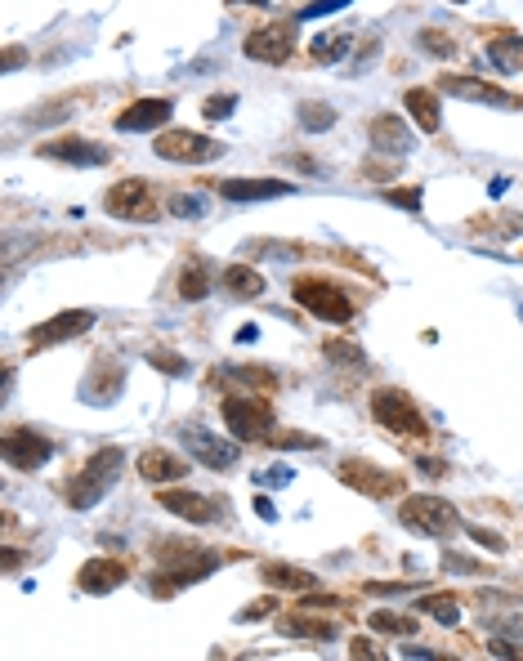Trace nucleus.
Segmentation results:
<instances>
[{"mask_svg":"<svg viewBox=\"0 0 523 661\" xmlns=\"http://www.w3.org/2000/svg\"><path fill=\"white\" fill-rule=\"evenodd\" d=\"M385 197L403 210H421V188H403V193H385Z\"/></svg>","mask_w":523,"mask_h":661,"instance_id":"nucleus-40","label":"nucleus"},{"mask_svg":"<svg viewBox=\"0 0 523 661\" xmlns=\"http://www.w3.org/2000/svg\"><path fill=\"white\" fill-rule=\"evenodd\" d=\"M287 193H296V184H287V179H224L220 184L224 201H273Z\"/></svg>","mask_w":523,"mask_h":661,"instance_id":"nucleus-19","label":"nucleus"},{"mask_svg":"<svg viewBox=\"0 0 523 661\" xmlns=\"http://www.w3.org/2000/svg\"><path fill=\"white\" fill-rule=\"evenodd\" d=\"M269 483H282V487H287V483H291V469H273Z\"/></svg>","mask_w":523,"mask_h":661,"instance_id":"nucleus-47","label":"nucleus"},{"mask_svg":"<svg viewBox=\"0 0 523 661\" xmlns=\"http://www.w3.org/2000/svg\"><path fill=\"white\" fill-rule=\"evenodd\" d=\"M220 282L228 286L233 300H260V295H264V277L255 273V268H246V264H228Z\"/></svg>","mask_w":523,"mask_h":661,"instance_id":"nucleus-24","label":"nucleus"},{"mask_svg":"<svg viewBox=\"0 0 523 661\" xmlns=\"http://www.w3.org/2000/svg\"><path fill=\"white\" fill-rule=\"evenodd\" d=\"M300 126L309 134L331 130V126H336V108H331V103H318V99H304L300 103Z\"/></svg>","mask_w":523,"mask_h":661,"instance_id":"nucleus-30","label":"nucleus"},{"mask_svg":"<svg viewBox=\"0 0 523 661\" xmlns=\"http://www.w3.org/2000/svg\"><path fill=\"white\" fill-rule=\"evenodd\" d=\"M345 5H354V0H313V5L300 9V18L304 23H309V18H327V14H336V9H345Z\"/></svg>","mask_w":523,"mask_h":661,"instance_id":"nucleus-37","label":"nucleus"},{"mask_svg":"<svg viewBox=\"0 0 523 661\" xmlns=\"http://www.w3.org/2000/svg\"><path fill=\"white\" fill-rule=\"evenodd\" d=\"M488 63L497 67V72H519L523 67V36H492L488 45Z\"/></svg>","mask_w":523,"mask_h":661,"instance_id":"nucleus-26","label":"nucleus"},{"mask_svg":"<svg viewBox=\"0 0 523 661\" xmlns=\"http://www.w3.org/2000/svg\"><path fill=\"white\" fill-rule=\"evenodd\" d=\"M416 469H421V474H434V478L448 474V465H443V461H416Z\"/></svg>","mask_w":523,"mask_h":661,"instance_id":"nucleus-46","label":"nucleus"},{"mask_svg":"<svg viewBox=\"0 0 523 661\" xmlns=\"http://www.w3.org/2000/svg\"><path fill=\"white\" fill-rule=\"evenodd\" d=\"M202 295H211V264L188 260L179 273V300H202Z\"/></svg>","mask_w":523,"mask_h":661,"instance_id":"nucleus-27","label":"nucleus"},{"mask_svg":"<svg viewBox=\"0 0 523 661\" xmlns=\"http://www.w3.org/2000/svg\"><path fill=\"white\" fill-rule=\"evenodd\" d=\"M139 474L148 483H179L188 474V465L175 452H166V447H148V452H139Z\"/></svg>","mask_w":523,"mask_h":661,"instance_id":"nucleus-21","label":"nucleus"},{"mask_svg":"<svg viewBox=\"0 0 523 661\" xmlns=\"http://www.w3.org/2000/svg\"><path fill=\"white\" fill-rule=\"evenodd\" d=\"M269 612H273V599H260V603H251V608L237 612V621H260V617H269Z\"/></svg>","mask_w":523,"mask_h":661,"instance_id":"nucleus-42","label":"nucleus"},{"mask_svg":"<svg viewBox=\"0 0 523 661\" xmlns=\"http://www.w3.org/2000/svg\"><path fill=\"white\" fill-rule=\"evenodd\" d=\"M126 581H130L126 563H117V559H90L81 568V577H76V586H81L85 595H112V590H121Z\"/></svg>","mask_w":523,"mask_h":661,"instance_id":"nucleus-16","label":"nucleus"},{"mask_svg":"<svg viewBox=\"0 0 523 661\" xmlns=\"http://www.w3.org/2000/svg\"><path fill=\"white\" fill-rule=\"evenodd\" d=\"M439 90H443V94H456V99L483 103V108H501V112H515V108H523V99H519V94L501 90V85L479 81V76H443V81H439Z\"/></svg>","mask_w":523,"mask_h":661,"instance_id":"nucleus-10","label":"nucleus"},{"mask_svg":"<svg viewBox=\"0 0 523 661\" xmlns=\"http://www.w3.org/2000/svg\"><path fill=\"white\" fill-rule=\"evenodd\" d=\"M340 483H349L354 492H363V496H372V501H380V496H389V492H398V474H389V469H380L372 461H345L340 465Z\"/></svg>","mask_w":523,"mask_h":661,"instance_id":"nucleus-13","label":"nucleus"},{"mask_svg":"<svg viewBox=\"0 0 523 661\" xmlns=\"http://www.w3.org/2000/svg\"><path fill=\"white\" fill-rule=\"evenodd\" d=\"M152 367H161V371H175V376H184V362L179 358H170V353H152Z\"/></svg>","mask_w":523,"mask_h":661,"instance_id":"nucleus-44","label":"nucleus"},{"mask_svg":"<svg viewBox=\"0 0 523 661\" xmlns=\"http://www.w3.org/2000/svg\"><path fill=\"white\" fill-rule=\"evenodd\" d=\"M372 416H376V425L394 429V434H403V438H430V420L421 416V407H416L412 394H403V389H376Z\"/></svg>","mask_w":523,"mask_h":661,"instance_id":"nucleus-3","label":"nucleus"},{"mask_svg":"<svg viewBox=\"0 0 523 661\" xmlns=\"http://www.w3.org/2000/svg\"><path fill=\"white\" fill-rule=\"evenodd\" d=\"M349 657H363V661H380V657H385V653H380V648L372 644V639H363V635H358L354 644H349Z\"/></svg>","mask_w":523,"mask_h":661,"instance_id":"nucleus-38","label":"nucleus"},{"mask_svg":"<svg viewBox=\"0 0 523 661\" xmlns=\"http://www.w3.org/2000/svg\"><path fill=\"white\" fill-rule=\"evenodd\" d=\"M273 447H322V438L313 434H291V429H282V434H269Z\"/></svg>","mask_w":523,"mask_h":661,"instance_id":"nucleus-36","label":"nucleus"},{"mask_svg":"<svg viewBox=\"0 0 523 661\" xmlns=\"http://www.w3.org/2000/svg\"><path fill=\"white\" fill-rule=\"evenodd\" d=\"M470 532H474V541H479V545H488V550H497V554L506 550V541H501L497 532H488V528H470Z\"/></svg>","mask_w":523,"mask_h":661,"instance_id":"nucleus-43","label":"nucleus"},{"mask_svg":"<svg viewBox=\"0 0 523 661\" xmlns=\"http://www.w3.org/2000/svg\"><path fill=\"white\" fill-rule=\"evenodd\" d=\"M519 318H523V309H519Z\"/></svg>","mask_w":523,"mask_h":661,"instance_id":"nucleus-50","label":"nucleus"},{"mask_svg":"<svg viewBox=\"0 0 523 661\" xmlns=\"http://www.w3.org/2000/svg\"><path fill=\"white\" fill-rule=\"evenodd\" d=\"M157 559H161V577L152 581V590L157 595H179L184 586H193V581L211 577L215 568H220V554L215 550H202V545L193 541H157Z\"/></svg>","mask_w":523,"mask_h":661,"instance_id":"nucleus-1","label":"nucleus"},{"mask_svg":"<svg viewBox=\"0 0 523 661\" xmlns=\"http://www.w3.org/2000/svg\"><path fill=\"white\" fill-rule=\"evenodd\" d=\"M421 50L434 54V59H452V54H456V41H452L448 32H439V27H425V32H421Z\"/></svg>","mask_w":523,"mask_h":661,"instance_id":"nucleus-32","label":"nucleus"},{"mask_svg":"<svg viewBox=\"0 0 523 661\" xmlns=\"http://www.w3.org/2000/svg\"><path fill=\"white\" fill-rule=\"evenodd\" d=\"M152 152H157L161 161H184V166H206V161L224 157V143L206 139V134L197 130H161L157 143H152Z\"/></svg>","mask_w":523,"mask_h":661,"instance_id":"nucleus-7","label":"nucleus"},{"mask_svg":"<svg viewBox=\"0 0 523 661\" xmlns=\"http://www.w3.org/2000/svg\"><path fill=\"white\" fill-rule=\"evenodd\" d=\"M103 206H108V215H117V219H144V224L157 219V201H152V188L144 179H121V184H112L108 193H103Z\"/></svg>","mask_w":523,"mask_h":661,"instance_id":"nucleus-8","label":"nucleus"},{"mask_svg":"<svg viewBox=\"0 0 523 661\" xmlns=\"http://www.w3.org/2000/svg\"><path fill=\"white\" fill-rule=\"evenodd\" d=\"M121 469H126V452H121V447H103V452H94L81 474L63 487L68 505L72 510H90L94 501H103V492H112V483L121 478Z\"/></svg>","mask_w":523,"mask_h":661,"instance_id":"nucleus-2","label":"nucleus"},{"mask_svg":"<svg viewBox=\"0 0 523 661\" xmlns=\"http://www.w3.org/2000/svg\"><path fill=\"white\" fill-rule=\"evenodd\" d=\"M349 50H354V36H349V32L313 36V59H318V63H340Z\"/></svg>","mask_w":523,"mask_h":661,"instance_id":"nucleus-28","label":"nucleus"},{"mask_svg":"<svg viewBox=\"0 0 523 661\" xmlns=\"http://www.w3.org/2000/svg\"><path fill=\"white\" fill-rule=\"evenodd\" d=\"M170 215H179V219H197V215H206V197L175 193V197H170Z\"/></svg>","mask_w":523,"mask_h":661,"instance_id":"nucleus-34","label":"nucleus"},{"mask_svg":"<svg viewBox=\"0 0 523 661\" xmlns=\"http://www.w3.org/2000/svg\"><path fill=\"white\" fill-rule=\"evenodd\" d=\"M327 353H331V362H340V367H363V349L358 344H349V340H327Z\"/></svg>","mask_w":523,"mask_h":661,"instance_id":"nucleus-35","label":"nucleus"},{"mask_svg":"<svg viewBox=\"0 0 523 661\" xmlns=\"http://www.w3.org/2000/svg\"><path fill=\"white\" fill-rule=\"evenodd\" d=\"M94 327V313L90 309H68V313H54L50 322H41L36 331H27V349H54L63 340H76Z\"/></svg>","mask_w":523,"mask_h":661,"instance_id":"nucleus-12","label":"nucleus"},{"mask_svg":"<svg viewBox=\"0 0 523 661\" xmlns=\"http://www.w3.org/2000/svg\"><path fill=\"white\" fill-rule=\"evenodd\" d=\"M255 335H260V331H255V327H242V331H237V344H251Z\"/></svg>","mask_w":523,"mask_h":661,"instance_id":"nucleus-48","label":"nucleus"},{"mask_svg":"<svg viewBox=\"0 0 523 661\" xmlns=\"http://www.w3.org/2000/svg\"><path fill=\"white\" fill-rule=\"evenodd\" d=\"M403 103H407V112H412V121H416V126H421L425 134H434V130L443 126L439 94H434V90H421V85H416V90H407V94H403Z\"/></svg>","mask_w":523,"mask_h":661,"instance_id":"nucleus-23","label":"nucleus"},{"mask_svg":"<svg viewBox=\"0 0 523 661\" xmlns=\"http://www.w3.org/2000/svg\"><path fill=\"white\" fill-rule=\"evenodd\" d=\"M291 295H296V304H304V309H309L313 318H322V322H349V318H354V300H349L345 286H336V282H322V277H296Z\"/></svg>","mask_w":523,"mask_h":661,"instance_id":"nucleus-6","label":"nucleus"},{"mask_svg":"<svg viewBox=\"0 0 523 661\" xmlns=\"http://www.w3.org/2000/svg\"><path fill=\"white\" fill-rule=\"evenodd\" d=\"M237 108V94H211V99L202 103V117L206 121H228Z\"/></svg>","mask_w":523,"mask_h":661,"instance_id":"nucleus-33","label":"nucleus"},{"mask_svg":"<svg viewBox=\"0 0 523 661\" xmlns=\"http://www.w3.org/2000/svg\"><path fill=\"white\" fill-rule=\"evenodd\" d=\"M184 447L197 456L206 469H233L237 456H242V447L237 443H224V438L206 434V429H184Z\"/></svg>","mask_w":523,"mask_h":661,"instance_id":"nucleus-14","label":"nucleus"},{"mask_svg":"<svg viewBox=\"0 0 523 661\" xmlns=\"http://www.w3.org/2000/svg\"><path fill=\"white\" fill-rule=\"evenodd\" d=\"M255 514H260L264 523H273V519H278V505H273L269 496H255Z\"/></svg>","mask_w":523,"mask_h":661,"instance_id":"nucleus-45","label":"nucleus"},{"mask_svg":"<svg viewBox=\"0 0 523 661\" xmlns=\"http://www.w3.org/2000/svg\"><path fill=\"white\" fill-rule=\"evenodd\" d=\"M246 59L255 63H287L291 59V32H282V27H260V32H251L242 41Z\"/></svg>","mask_w":523,"mask_h":661,"instance_id":"nucleus-18","label":"nucleus"},{"mask_svg":"<svg viewBox=\"0 0 523 661\" xmlns=\"http://www.w3.org/2000/svg\"><path fill=\"white\" fill-rule=\"evenodd\" d=\"M488 653H492V657H510V661H523V648H515V644H510V639H506V635H497V639H492V644H488Z\"/></svg>","mask_w":523,"mask_h":661,"instance_id":"nucleus-39","label":"nucleus"},{"mask_svg":"<svg viewBox=\"0 0 523 661\" xmlns=\"http://www.w3.org/2000/svg\"><path fill=\"white\" fill-rule=\"evenodd\" d=\"M0 456H5V465H14V469H41L54 456V443L45 434H36V429L18 425V429H5Z\"/></svg>","mask_w":523,"mask_h":661,"instance_id":"nucleus-9","label":"nucleus"},{"mask_svg":"<svg viewBox=\"0 0 523 661\" xmlns=\"http://www.w3.org/2000/svg\"><path fill=\"white\" fill-rule=\"evenodd\" d=\"M161 501V510H170L175 519H184V523H220L224 519V505H220V496H197V492H184V487H170V492H161L157 496Z\"/></svg>","mask_w":523,"mask_h":661,"instance_id":"nucleus-11","label":"nucleus"},{"mask_svg":"<svg viewBox=\"0 0 523 661\" xmlns=\"http://www.w3.org/2000/svg\"><path fill=\"white\" fill-rule=\"evenodd\" d=\"M220 411H224V425L233 429L237 443L269 438V429H273V407L264 394H228Z\"/></svg>","mask_w":523,"mask_h":661,"instance_id":"nucleus-4","label":"nucleus"},{"mask_svg":"<svg viewBox=\"0 0 523 661\" xmlns=\"http://www.w3.org/2000/svg\"><path fill=\"white\" fill-rule=\"evenodd\" d=\"M166 121H170V99H139V103H130V108L117 117V130H121V134L161 130Z\"/></svg>","mask_w":523,"mask_h":661,"instance_id":"nucleus-20","label":"nucleus"},{"mask_svg":"<svg viewBox=\"0 0 523 661\" xmlns=\"http://www.w3.org/2000/svg\"><path fill=\"white\" fill-rule=\"evenodd\" d=\"M278 630L287 639H309V644H327V639H336V621H322L318 608H296L287 612V617L278 621Z\"/></svg>","mask_w":523,"mask_h":661,"instance_id":"nucleus-17","label":"nucleus"},{"mask_svg":"<svg viewBox=\"0 0 523 661\" xmlns=\"http://www.w3.org/2000/svg\"><path fill=\"white\" fill-rule=\"evenodd\" d=\"M264 581H269L273 590H313V586H318L313 572L291 568V563H264Z\"/></svg>","mask_w":523,"mask_h":661,"instance_id":"nucleus-25","label":"nucleus"},{"mask_svg":"<svg viewBox=\"0 0 523 661\" xmlns=\"http://www.w3.org/2000/svg\"><path fill=\"white\" fill-rule=\"evenodd\" d=\"M372 148L376 152H394V157H407V152H412V130H407L398 117L380 112V117L372 121Z\"/></svg>","mask_w":523,"mask_h":661,"instance_id":"nucleus-22","label":"nucleus"},{"mask_svg":"<svg viewBox=\"0 0 523 661\" xmlns=\"http://www.w3.org/2000/svg\"><path fill=\"white\" fill-rule=\"evenodd\" d=\"M497 630H501V635H515V639H523V603H519V612H515V617H501V621H497Z\"/></svg>","mask_w":523,"mask_h":661,"instance_id":"nucleus-41","label":"nucleus"},{"mask_svg":"<svg viewBox=\"0 0 523 661\" xmlns=\"http://www.w3.org/2000/svg\"><path fill=\"white\" fill-rule=\"evenodd\" d=\"M41 157H54V161H68V166H108L112 152L103 143H90V139H50L41 143Z\"/></svg>","mask_w":523,"mask_h":661,"instance_id":"nucleus-15","label":"nucleus"},{"mask_svg":"<svg viewBox=\"0 0 523 661\" xmlns=\"http://www.w3.org/2000/svg\"><path fill=\"white\" fill-rule=\"evenodd\" d=\"M233 5H269V0H233Z\"/></svg>","mask_w":523,"mask_h":661,"instance_id":"nucleus-49","label":"nucleus"},{"mask_svg":"<svg viewBox=\"0 0 523 661\" xmlns=\"http://www.w3.org/2000/svg\"><path fill=\"white\" fill-rule=\"evenodd\" d=\"M372 630H380V635H416V617H403V612L376 608V612H372Z\"/></svg>","mask_w":523,"mask_h":661,"instance_id":"nucleus-31","label":"nucleus"},{"mask_svg":"<svg viewBox=\"0 0 523 661\" xmlns=\"http://www.w3.org/2000/svg\"><path fill=\"white\" fill-rule=\"evenodd\" d=\"M398 519H403V528H412L421 536H452L461 528L456 505L443 501V496H407V501L398 505Z\"/></svg>","mask_w":523,"mask_h":661,"instance_id":"nucleus-5","label":"nucleus"},{"mask_svg":"<svg viewBox=\"0 0 523 661\" xmlns=\"http://www.w3.org/2000/svg\"><path fill=\"white\" fill-rule=\"evenodd\" d=\"M416 608L421 612H430L434 621H439V626H461V603H456L452 595H425L421 603H416Z\"/></svg>","mask_w":523,"mask_h":661,"instance_id":"nucleus-29","label":"nucleus"}]
</instances>
